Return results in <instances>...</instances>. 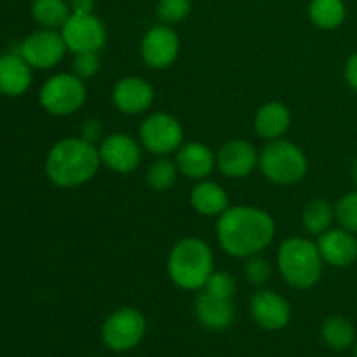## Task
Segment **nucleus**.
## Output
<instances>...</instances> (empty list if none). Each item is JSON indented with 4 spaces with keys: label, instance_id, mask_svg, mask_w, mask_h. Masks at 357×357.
<instances>
[{
    "label": "nucleus",
    "instance_id": "obj_20",
    "mask_svg": "<svg viewBox=\"0 0 357 357\" xmlns=\"http://www.w3.org/2000/svg\"><path fill=\"white\" fill-rule=\"evenodd\" d=\"M291 126V112L281 101H271L258 108L255 115V131L260 138L281 139Z\"/></svg>",
    "mask_w": 357,
    "mask_h": 357
},
{
    "label": "nucleus",
    "instance_id": "obj_4",
    "mask_svg": "<svg viewBox=\"0 0 357 357\" xmlns=\"http://www.w3.org/2000/svg\"><path fill=\"white\" fill-rule=\"evenodd\" d=\"M317 244L305 237H288L278 251V267L282 279L296 289H309L317 284L323 272Z\"/></svg>",
    "mask_w": 357,
    "mask_h": 357
},
{
    "label": "nucleus",
    "instance_id": "obj_23",
    "mask_svg": "<svg viewBox=\"0 0 357 357\" xmlns=\"http://www.w3.org/2000/svg\"><path fill=\"white\" fill-rule=\"evenodd\" d=\"M344 0H312L309 6L310 21L321 30H335L345 20Z\"/></svg>",
    "mask_w": 357,
    "mask_h": 357
},
{
    "label": "nucleus",
    "instance_id": "obj_19",
    "mask_svg": "<svg viewBox=\"0 0 357 357\" xmlns=\"http://www.w3.org/2000/svg\"><path fill=\"white\" fill-rule=\"evenodd\" d=\"M31 86V66L21 54L0 56V93L6 96H23Z\"/></svg>",
    "mask_w": 357,
    "mask_h": 357
},
{
    "label": "nucleus",
    "instance_id": "obj_12",
    "mask_svg": "<svg viewBox=\"0 0 357 357\" xmlns=\"http://www.w3.org/2000/svg\"><path fill=\"white\" fill-rule=\"evenodd\" d=\"M98 152L101 164L115 173H131L142 162V146L126 132H112L105 136L98 146Z\"/></svg>",
    "mask_w": 357,
    "mask_h": 357
},
{
    "label": "nucleus",
    "instance_id": "obj_14",
    "mask_svg": "<svg viewBox=\"0 0 357 357\" xmlns=\"http://www.w3.org/2000/svg\"><path fill=\"white\" fill-rule=\"evenodd\" d=\"M155 100V91L149 80L142 77H124L112 91L115 108L126 115H139L150 110Z\"/></svg>",
    "mask_w": 357,
    "mask_h": 357
},
{
    "label": "nucleus",
    "instance_id": "obj_25",
    "mask_svg": "<svg viewBox=\"0 0 357 357\" xmlns=\"http://www.w3.org/2000/svg\"><path fill=\"white\" fill-rule=\"evenodd\" d=\"M333 218V208L324 199H314V201H310L302 213L303 229L309 234H312V236H321L326 230H330Z\"/></svg>",
    "mask_w": 357,
    "mask_h": 357
},
{
    "label": "nucleus",
    "instance_id": "obj_13",
    "mask_svg": "<svg viewBox=\"0 0 357 357\" xmlns=\"http://www.w3.org/2000/svg\"><path fill=\"white\" fill-rule=\"evenodd\" d=\"M250 312L255 323L267 331H279L288 326L291 307L288 300L271 289H258L250 302Z\"/></svg>",
    "mask_w": 357,
    "mask_h": 357
},
{
    "label": "nucleus",
    "instance_id": "obj_11",
    "mask_svg": "<svg viewBox=\"0 0 357 357\" xmlns=\"http://www.w3.org/2000/svg\"><path fill=\"white\" fill-rule=\"evenodd\" d=\"M142 58L149 68L166 70L180 54V38L169 24H155L142 38Z\"/></svg>",
    "mask_w": 357,
    "mask_h": 357
},
{
    "label": "nucleus",
    "instance_id": "obj_26",
    "mask_svg": "<svg viewBox=\"0 0 357 357\" xmlns=\"http://www.w3.org/2000/svg\"><path fill=\"white\" fill-rule=\"evenodd\" d=\"M178 176V166L176 162L169 159H159L149 167L146 171V183L150 188L157 192L169 190L174 185Z\"/></svg>",
    "mask_w": 357,
    "mask_h": 357
},
{
    "label": "nucleus",
    "instance_id": "obj_1",
    "mask_svg": "<svg viewBox=\"0 0 357 357\" xmlns=\"http://www.w3.org/2000/svg\"><path fill=\"white\" fill-rule=\"evenodd\" d=\"M275 236L274 218L255 206H234L216 220V237L225 253L250 258L267 250Z\"/></svg>",
    "mask_w": 357,
    "mask_h": 357
},
{
    "label": "nucleus",
    "instance_id": "obj_8",
    "mask_svg": "<svg viewBox=\"0 0 357 357\" xmlns=\"http://www.w3.org/2000/svg\"><path fill=\"white\" fill-rule=\"evenodd\" d=\"M139 142L153 155H169L183 143V126L174 115L157 112L149 115L139 126Z\"/></svg>",
    "mask_w": 357,
    "mask_h": 357
},
{
    "label": "nucleus",
    "instance_id": "obj_5",
    "mask_svg": "<svg viewBox=\"0 0 357 357\" xmlns=\"http://www.w3.org/2000/svg\"><path fill=\"white\" fill-rule=\"evenodd\" d=\"M261 173L278 185H295L305 178L309 160L305 152L288 139H274L260 153Z\"/></svg>",
    "mask_w": 357,
    "mask_h": 357
},
{
    "label": "nucleus",
    "instance_id": "obj_15",
    "mask_svg": "<svg viewBox=\"0 0 357 357\" xmlns=\"http://www.w3.org/2000/svg\"><path fill=\"white\" fill-rule=\"evenodd\" d=\"M260 162L257 149L246 139H230L216 152V167L227 178H246Z\"/></svg>",
    "mask_w": 357,
    "mask_h": 357
},
{
    "label": "nucleus",
    "instance_id": "obj_2",
    "mask_svg": "<svg viewBox=\"0 0 357 357\" xmlns=\"http://www.w3.org/2000/svg\"><path fill=\"white\" fill-rule=\"evenodd\" d=\"M101 166L94 143L84 138H65L56 143L45 159L49 180L61 188H75L96 176Z\"/></svg>",
    "mask_w": 357,
    "mask_h": 357
},
{
    "label": "nucleus",
    "instance_id": "obj_29",
    "mask_svg": "<svg viewBox=\"0 0 357 357\" xmlns=\"http://www.w3.org/2000/svg\"><path fill=\"white\" fill-rule=\"evenodd\" d=\"M272 267L264 257L260 255H253V257L246 258V264H244V275H246L248 281L255 286H261L271 279Z\"/></svg>",
    "mask_w": 357,
    "mask_h": 357
},
{
    "label": "nucleus",
    "instance_id": "obj_6",
    "mask_svg": "<svg viewBox=\"0 0 357 357\" xmlns=\"http://www.w3.org/2000/svg\"><path fill=\"white\" fill-rule=\"evenodd\" d=\"M86 84L75 73H56L49 77L38 94L42 108L56 117H66L79 112L86 103Z\"/></svg>",
    "mask_w": 357,
    "mask_h": 357
},
{
    "label": "nucleus",
    "instance_id": "obj_3",
    "mask_svg": "<svg viewBox=\"0 0 357 357\" xmlns=\"http://www.w3.org/2000/svg\"><path fill=\"white\" fill-rule=\"evenodd\" d=\"M215 268V258L208 244L197 237L178 241L167 258V274L178 288L197 291L208 282Z\"/></svg>",
    "mask_w": 357,
    "mask_h": 357
},
{
    "label": "nucleus",
    "instance_id": "obj_21",
    "mask_svg": "<svg viewBox=\"0 0 357 357\" xmlns=\"http://www.w3.org/2000/svg\"><path fill=\"white\" fill-rule=\"evenodd\" d=\"M190 206L202 216H220L229 209V195L222 185L199 180L190 190Z\"/></svg>",
    "mask_w": 357,
    "mask_h": 357
},
{
    "label": "nucleus",
    "instance_id": "obj_32",
    "mask_svg": "<svg viewBox=\"0 0 357 357\" xmlns=\"http://www.w3.org/2000/svg\"><path fill=\"white\" fill-rule=\"evenodd\" d=\"M103 135V126L96 119H89V121L84 122L82 129H80V138L87 139V142L94 143L101 138Z\"/></svg>",
    "mask_w": 357,
    "mask_h": 357
},
{
    "label": "nucleus",
    "instance_id": "obj_9",
    "mask_svg": "<svg viewBox=\"0 0 357 357\" xmlns=\"http://www.w3.org/2000/svg\"><path fill=\"white\" fill-rule=\"evenodd\" d=\"M61 37L66 49L77 52H100L107 44V28L103 21L93 14H70L61 26Z\"/></svg>",
    "mask_w": 357,
    "mask_h": 357
},
{
    "label": "nucleus",
    "instance_id": "obj_27",
    "mask_svg": "<svg viewBox=\"0 0 357 357\" xmlns=\"http://www.w3.org/2000/svg\"><path fill=\"white\" fill-rule=\"evenodd\" d=\"M190 0H159L157 3V17L164 24L181 23L190 14Z\"/></svg>",
    "mask_w": 357,
    "mask_h": 357
},
{
    "label": "nucleus",
    "instance_id": "obj_34",
    "mask_svg": "<svg viewBox=\"0 0 357 357\" xmlns=\"http://www.w3.org/2000/svg\"><path fill=\"white\" fill-rule=\"evenodd\" d=\"M96 0H70V10L73 14H93Z\"/></svg>",
    "mask_w": 357,
    "mask_h": 357
},
{
    "label": "nucleus",
    "instance_id": "obj_10",
    "mask_svg": "<svg viewBox=\"0 0 357 357\" xmlns=\"http://www.w3.org/2000/svg\"><path fill=\"white\" fill-rule=\"evenodd\" d=\"M66 49L65 40L61 37V31L42 30L33 31L23 40L20 49V54L23 56L24 61L37 70H51L65 58Z\"/></svg>",
    "mask_w": 357,
    "mask_h": 357
},
{
    "label": "nucleus",
    "instance_id": "obj_36",
    "mask_svg": "<svg viewBox=\"0 0 357 357\" xmlns=\"http://www.w3.org/2000/svg\"><path fill=\"white\" fill-rule=\"evenodd\" d=\"M354 357H357V340H356V344H354Z\"/></svg>",
    "mask_w": 357,
    "mask_h": 357
},
{
    "label": "nucleus",
    "instance_id": "obj_35",
    "mask_svg": "<svg viewBox=\"0 0 357 357\" xmlns=\"http://www.w3.org/2000/svg\"><path fill=\"white\" fill-rule=\"evenodd\" d=\"M354 178H356V183H357V162H356V166H354Z\"/></svg>",
    "mask_w": 357,
    "mask_h": 357
},
{
    "label": "nucleus",
    "instance_id": "obj_31",
    "mask_svg": "<svg viewBox=\"0 0 357 357\" xmlns=\"http://www.w3.org/2000/svg\"><path fill=\"white\" fill-rule=\"evenodd\" d=\"M100 66L101 61L98 52H77L73 58V73L82 80L93 79L100 72Z\"/></svg>",
    "mask_w": 357,
    "mask_h": 357
},
{
    "label": "nucleus",
    "instance_id": "obj_30",
    "mask_svg": "<svg viewBox=\"0 0 357 357\" xmlns=\"http://www.w3.org/2000/svg\"><path fill=\"white\" fill-rule=\"evenodd\" d=\"M202 289H206L211 295L220 296V298L232 300V295L236 293V279L229 272H213Z\"/></svg>",
    "mask_w": 357,
    "mask_h": 357
},
{
    "label": "nucleus",
    "instance_id": "obj_24",
    "mask_svg": "<svg viewBox=\"0 0 357 357\" xmlns=\"http://www.w3.org/2000/svg\"><path fill=\"white\" fill-rule=\"evenodd\" d=\"M323 340L335 351H345L356 344V328L349 319L342 316H330L323 324Z\"/></svg>",
    "mask_w": 357,
    "mask_h": 357
},
{
    "label": "nucleus",
    "instance_id": "obj_16",
    "mask_svg": "<svg viewBox=\"0 0 357 357\" xmlns=\"http://www.w3.org/2000/svg\"><path fill=\"white\" fill-rule=\"evenodd\" d=\"M316 244L323 261L331 267H349L357 260V239L344 227L330 229L317 236Z\"/></svg>",
    "mask_w": 357,
    "mask_h": 357
},
{
    "label": "nucleus",
    "instance_id": "obj_17",
    "mask_svg": "<svg viewBox=\"0 0 357 357\" xmlns=\"http://www.w3.org/2000/svg\"><path fill=\"white\" fill-rule=\"evenodd\" d=\"M194 310L199 323L208 330H227L234 321L232 300L220 298V296L208 293L206 289H202V293H199L197 298H195Z\"/></svg>",
    "mask_w": 357,
    "mask_h": 357
},
{
    "label": "nucleus",
    "instance_id": "obj_22",
    "mask_svg": "<svg viewBox=\"0 0 357 357\" xmlns=\"http://www.w3.org/2000/svg\"><path fill=\"white\" fill-rule=\"evenodd\" d=\"M70 14L72 10L66 0H33L31 3V16L35 23L49 30H61Z\"/></svg>",
    "mask_w": 357,
    "mask_h": 357
},
{
    "label": "nucleus",
    "instance_id": "obj_33",
    "mask_svg": "<svg viewBox=\"0 0 357 357\" xmlns=\"http://www.w3.org/2000/svg\"><path fill=\"white\" fill-rule=\"evenodd\" d=\"M344 73H345V80L349 82V86H351L354 91H357V54H352L351 58L347 59Z\"/></svg>",
    "mask_w": 357,
    "mask_h": 357
},
{
    "label": "nucleus",
    "instance_id": "obj_7",
    "mask_svg": "<svg viewBox=\"0 0 357 357\" xmlns=\"http://www.w3.org/2000/svg\"><path fill=\"white\" fill-rule=\"evenodd\" d=\"M146 333L145 316L135 307H122L105 319L101 338L115 352H128L143 340Z\"/></svg>",
    "mask_w": 357,
    "mask_h": 357
},
{
    "label": "nucleus",
    "instance_id": "obj_18",
    "mask_svg": "<svg viewBox=\"0 0 357 357\" xmlns=\"http://www.w3.org/2000/svg\"><path fill=\"white\" fill-rule=\"evenodd\" d=\"M176 166L183 176L190 180H204L216 167V153H213L204 143H187L178 150Z\"/></svg>",
    "mask_w": 357,
    "mask_h": 357
},
{
    "label": "nucleus",
    "instance_id": "obj_28",
    "mask_svg": "<svg viewBox=\"0 0 357 357\" xmlns=\"http://www.w3.org/2000/svg\"><path fill=\"white\" fill-rule=\"evenodd\" d=\"M335 218L349 232L357 234V192L344 195L335 208Z\"/></svg>",
    "mask_w": 357,
    "mask_h": 357
}]
</instances>
